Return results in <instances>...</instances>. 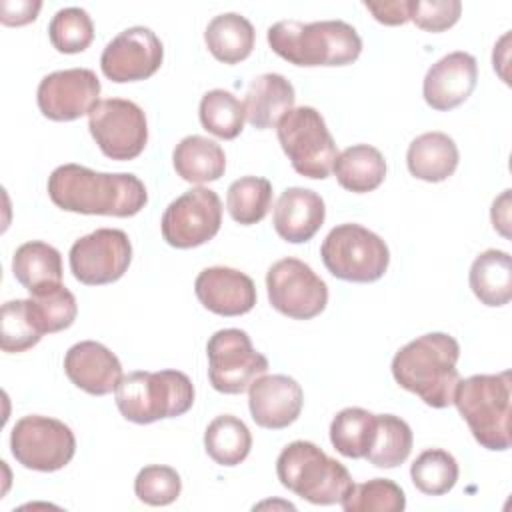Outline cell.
<instances>
[{"instance_id": "cell-1", "label": "cell", "mask_w": 512, "mask_h": 512, "mask_svg": "<svg viewBox=\"0 0 512 512\" xmlns=\"http://www.w3.org/2000/svg\"><path fill=\"white\" fill-rule=\"evenodd\" d=\"M50 200L76 214H100L128 218L138 214L148 192L144 182L128 172H96L80 164H62L48 176Z\"/></svg>"}, {"instance_id": "cell-2", "label": "cell", "mask_w": 512, "mask_h": 512, "mask_svg": "<svg viewBox=\"0 0 512 512\" xmlns=\"http://www.w3.org/2000/svg\"><path fill=\"white\" fill-rule=\"evenodd\" d=\"M460 344L444 332H428L402 346L392 358V376L408 392L432 408H446L454 400L460 374L456 362Z\"/></svg>"}, {"instance_id": "cell-3", "label": "cell", "mask_w": 512, "mask_h": 512, "mask_svg": "<svg viewBox=\"0 0 512 512\" xmlns=\"http://www.w3.org/2000/svg\"><path fill=\"white\" fill-rule=\"evenodd\" d=\"M272 52L294 66H346L362 52V40L344 20H280L268 28Z\"/></svg>"}, {"instance_id": "cell-4", "label": "cell", "mask_w": 512, "mask_h": 512, "mask_svg": "<svg viewBox=\"0 0 512 512\" xmlns=\"http://www.w3.org/2000/svg\"><path fill=\"white\" fill-rule=\"evenodd\" d=\"M512 374H474L456 384L454 400L474 440L494 452L510 448Z\"/></svg>"}, {"instance_id": "cell-5", "label": "cell", "mask_w": 512, "mask_h": 512, "mask_svg": "<svg viewBox=\"0 0 512 512\" xmlns=\"http://www.w3.org/2000/svg\"><path fill=\"white\" fill-rule=\"evenodd\" d=\"M114 398L126 420L150 424L186 414L194 404V384L180 370H138L122 376Z\"/></svg>"}, {"instance_id": "cell-6", "label": "cell", "mask_w": 512, "mask_h": 512, "mask_svg": "<svg viewBox=\"0 0 512 512\" xmlns=\"http://www.w3.org/2000/svg\"><path fill=\"white\" fill-rule=\"evenodd\" d=\"M276 474L284 488L310 504H340L354 482L344 464L308 440H296L276 458Z\"/></svg>"}, {"instance_id": "cell-7", "label": "cell", "mask_w": 512, "mask_h": 512, "mask_svg": "<svg viewBox=\"0 0 512 512\" xmlns=\"http://www.w3.org/2000/svg\"><path fill=\"white\" fill-rule=\"evenodd\" d=\"M326 270L346 282H376L390 264L386 242L360 224H340L328 232L320 246Z\"/></svg>"}, {"instance_id": "cell-8", "label": "cell", "mask_w": 512, "mask_h": 512, "mask_svg": "<svg viewBox=\"0 0 512 512\" xmlns=\"http://www.w3.org/2000/svg\"><path fill=\"white\" fill-rule=\"evenodd\" d=\"M276 134L284 154L300 176L312 180H324L330 176L338 148L316 108H292L276 124Z\"/></svg>"}, {"instance_id": "cell-9", "label": "cell", "mask_w": 512, "mask_h": 512, "mask_svg": "<svg viewBox=\"0 0 512 512\" xmlns=\"http://www.w3.org/2000/svg\"><path fill=\"white\" fill-rule=\"evenodd\" d=\"M10 450L16 462L28 470L56 472L74 458L76 438L64 422L32 414L14 424Z\"/></svg>"}, {"instance_id": "cell-10", "label": "cell", "mask_w": 512, "mask_h": 512, "mask_svg": "<svg viewBox=\"0 0 512 512\" xmlns=\"http://www.w3.org/2000/svg\"><path fill=\"white\" fill-rule=\"evenodd\" d=\"M208 380L222 394H242L266 374L268 358L254 350L250 336L240 328H224L206 344Z\"/></svg>"}, {"instance_id": "cell-11", "label": "cell", "mask_w": 512, "mask_h": 512, "mask_svg": "<svg viewBox=\"0 0 512 512\" xmlns=\"http://www.w3.org/2000/svg\"><path fill=\"white\" fill-rule=\"evenodd\" d=\"M88 128L102 154L112 160H134L148 142L144 110L124 98L98 100L88 114Z\"/></svg>"}, {"instance_id": "cell-12", "label": "cell", "mask_w": 512, "mask_h": 512, "mask_svg": "<svg viewBox=\"0 0 512 512\" xmlns=\"http://www.w3.org/2000/svg\"><path fill=\"white\" fill-rule=\"evenodd\" d=\"M266 290L272 308L294 320H310L328 304L326 282L298 258L274 262L266 272Z\"/></svg>"}, {"instance_id": "cell-13", "label": "cell", "mask_w": 512, "mask_h": 512, "mask_svg": "<svg viewBox=\"0 0 512 512\" xmlns=\"http://www.w3.org/2000/svg\"><path fill=\"white\" fill-rule=\"evenodd\" d=\"M222 224V202L210 188L196 186L168 204L160 230L174 248H196L212 240Z\"/></svg>"}, {"instance_id": "cell-14", "label": "cell", "mask_w": 512, "mask_h": 512, "mask_svg": "<svg viewBox=\"0 0 512 512\" xmlns=\"http://www.w3.org/2000/svg\"><path fill=\"white\" fill-rule=\"evenodd\" d=\"M72 276L86 286L120 280L132 262V244L124 230L98 228L78 238L68 254Z\"/></svg>"}, {"instance_id": "cell-15", "label": "cell", "mask_w": 512, "mask_h": 512, "mask_svg": "<svg viewBox=\"0 0 512 512\" xmlns=\"http://www.w3.org/2000/svg\"><path fill=\"white\" fill-rule=\"evenodd\" d=\"M164 60L160 38L146 26H132L116 34L100 56V68L112 82H138L158 72Z\"/></svg>"}, {"instance_id": "cell-16", "label": "cell", "mask_w": 512, "mask_h": 512, "mask_svg": "<svg viewBox=\"0 0 512 512\" xmlns=\"http://www.w3.org/2000/svg\"><path fill=\"white\" fill-rule=\"evenodd\" d=\"M100 80L90 68H68L46 74L36 90L40 112L54 122L78 120L96 106Z\"/></svg>"}, {"instance_id": "cell-17", "label": "cell", "mask_w": 512, "mask_h": 512, "mask_svg": "<svg viewBox=\"0 0 512 512\" xmlns=\"http://www.w3.org/2000/svg\"><path fill=\"white\" fill-rule=\"evenodd\" d=\"M304 404L300 384L286 374L256 378L248 388V408L252 420L268 430L288 428L298 420Z\"/></svg>"}, {"instance_id": "cell-18", "label": "cell", "mask_w": 512, "mask_h": 512, "mask_svg": "<svg viewBox=\"0 0 512 512\" xmlns=\"http://www.w3.org/2000/svg\"><path fill=\"white\" fill-rule=\"evenodd\" d=\"M478 80L476 58L468 52H450L432 64L422 82V94L430 108L452 110L468 100Z\"/></svg>"}, {"instance_id": "cell-19", "label": "cell", "mask_w": 512, "mask_h": 512, "mask_svg": "<svg viewBox=\"0 0 512 512\" xmlns=\"http://www.w3.org/2000/svg\"><path fill=\"white\" fill-rule=\"evenodd\" d=\"M194 292L200 304L218 316H242L256 304L252 278L228 266L204 268L194 280Z\"/></svg>"}, {"instance_id": "cell-20", "label": "cell", "mask_w": 512, "mask_h": 512, "mask_svg": "<svg viewBox=\"0 0 512 512\" xmlns=\"http://www.w3.org/2000/svg\"><path fill=\"white\" fill-rule=\"evenodd\" d=\"M68 380L92 396H106L122 380V364L112 350L94 340H82L64 356Z\"/></svg>"}, {"instance_id": "cell-21", "label": "cell", "mask_w": 512, "mask_h": 512, "mask_svg": "<svg viewBox=\"0 0 512 512\" xmlns=\"http://www.w3.org/2000/svg\"><path fill=\"white\" fill-rule=\"evenodd\" d=\"M326 218V206L320 194L308 188H286L276 206L272 224L276 234L290 242V244H302L308 242L324 224Z\"/></svg>"}, {"instance_id": "cell-22", "label": "cell", "mask_w": 512, "mask_h": 512, "mask_svg": "<svg viewBox=\"0 0 512 512\" xmlns=\"http://www.w3.org/2000/svg\"><path fill=\"white\" fill-rule=\"evenodd\" d=\"M294 100L296 92L290 80L276 72L260 74L246 90V120L258 130L274 128L294 108Z\"/></svg>"}, {"instance_id": "cell-23", "label": "cell", "mask_w": 512, "mask_h": 512, "mask_svg": "<svg viewBox=\"0 0 512 512\" xmlns=\"http://www.w3.org/2000/svg\"><path fill=\"white\" fill-rule=\"evenodd\" d=\"M458 160V146L444 132H424L416 136L406 152L410 174L424 182H442L450 178Z\"/></svg>"}, {"instance_id": "cell-24", "label": "cell", "mask_w": 512, "mask_h": 512, "mask_svg": "<svg viewBox=\"0 0 512 512\" xmlns=\"http://www.w3.org/2000/svg\"><path fill=\"white\" fill-rule=\"evenodd\" d=\"M172 162L176 174L192 184L214 182L224 176L226 170V154L222 146L200 134L182 138L172 152Z\"/></svg>"}, {"instance_id": "cell-25", "label": "cell", "mask_w": 512, "mask_h": 512, "mask_svg": "<svg viewBox=\"0 0 512 512\" xmlns=\"http://www.w3.org/2000/svg\"><path fill=\"white\" fill-rule=\"evenodd\" d=\"M338 184L344 190L364 194L376 190L386 178V160L370 144H354L342 150L332 166Z\"/></svg>"}, {"instance_id": "cell-26", "label": "cell", "mask_w": 512, "mask_h": 512, "mask_svg": "<svg viewBox=\"0 0 512 512\" xmlns=\"http://www.w3.org/2000/svg\"><path fill=\"white\" fill-rule=\"evenodd\" d=\"M474 296L486 306H504L512 298V260L504 250H484L476 256L468 274Z\"/></svg>"}, {"instance_id": "cell-27", "label": "cell", "mask_w": 512, "mask_h": 512, "mask_svg": "<svg viewBox=\"0 0 512 512\" xmlns=\"http://www.w3.org/2000/svg\"><path fill=\"white\" fill-rule=\"evenodd\" d=\"M254 40V26L248 18L236 12L214 16L204 30V42L210 54L224 64H238L246 60L254 48Z\"/></svg>"}, {"instance_id": "cell-28", "label": "cell", "mask_w": 512, "mask_h": 512, "mask_svg": "<svg viewBox=\"0 0 512 512\" xmlns=\"http://www.w3.org/2000/svg\"><path fill=\"white\" fill-rule=\"evenodd\" d=\"M12 272L14 278L32 294L42 288L62 284V256L54 246L42 240L24 242L12 256Z\"/></svg>"}, {"instance_id": "cell-29", "label": "cell", "mask_w": 512, "mask_h": 512, "mask_svg": "<svg viewBox=\"0 0 512 512\" xmlns=\"http://www.w3.org/2000/svg\"><path fill=\"white\" fill-rule=\"evenodd\" d=\"M204 448L216 464L236 466L250 454L252 434L240 418L232 414H220L208 424L204 432Z\"/></svg>"}, {"instance_id": "cell-30", "label": "cell", "mask_w": 512, "mask_h": 512, "mask_svg": "<svg viewBox=\"0 0 512 512\" xmlns=\"http://www.w3.org/2000/svg\"><path fill=\"white\" fill-rule=\"evenodd\" d=\"M376 436V414L350 406L340 410L330 424V442L346 458H364Z\"/></svg>"}, {"instance_id": "cell-31", "label": "cell", "mask_w": 512, "mask_h": 512, "mask_svg": "<svg viewBox=\"0 0 512 512\" xmlns=\"http://www.w3.org/2000/svg\"><path fill=\"white\" fill-rule=\"evenodd\" d=\"M412 430L400 416L376 414V436L364 456L376 468H396L412 452Z\"/></svg>"}, {"instance_id": "cell-32", "label": "cell", "mask_w": 512, "mask_h": 512, "mask_svg": "<svg viewBox=\"0 0 512 512\" xmlns=\"http://www.w3.org/2000/svg\"><path fill=\"white\" fill-rule=\"evenodd\" d=\"M272 206V184L262 176H242L228 186L226 208L234 222L242 226L258 224Z\"/></svg>"}, {"instance_id": "cell-33", "label": "cell", "mask_w": 512, "mask_h": 512, "mask_svg": "<svg viewBox=\"0 0 512 512\" xmlns=\"http://www.w3.org/2000/svg\"><path fill=\"white\" fill-rule=\"evenodd\" d=\"M28 310L42 334H54L72 326L78 314V304L64 284H54L32 292L28 298Z\"/></svg>"}, {"instance_id": "cell-34", "label": "cell", "mask_w": 512, "mask_h": 512, "mask_svg": "<svg viewBox=\"0 0 512 512\" xmlns=\"http://www.w3.org/2000/svg\"><path fill=\"white\" fill-rule=\"evenodd\" d=\"M198 116L202 128L222 140H234L246 120L244 102L222 88H214L202 96Z\"/></svg>"}, {"instance_id": "cell-35", "label": "cell", "mask_w": 512, "mask_h": 512, "mask_svg": "<svg viewBox=\"0 0 512 512\" xmlns=\"http://www.w3.org/2000/svg\"><path fill=\"white\" fill-rule=\"evenodd\" d=\"M458 474L460 470L456 458L442 448L424 450L410 466L414 486L428 496H442L450 492L458 480Z\"/></svg>"}, {"instance_id": "cell-36", "label": "cell", "mask_w": 512, "mask_h": 512, "mask_svg": "<svg viewBox=\"0 0 512 512\" xmlns=\"http://www.w3.org/2000/svg\"><path fill=\"white\" fill-rule=\"evenodd\" d=\"M340 504L344 512H402L406 508V496L396 482L372 478L354 484Z\"/></svg>"}, {"instance_id": "cell-37", "label": "cell", "mask_w": 512, "mask_h": 512, "mask_svg": "<svg viewBox=\"0 0 512 512\" xmlns=\"http://www.w3.org/2000/svg\"><path fill=\"white\" fill-rule=\"evenodd\" d=\"M48 36L58 52L78 54L92 44L94 24L84 8H62L52 16L48 24Z\"/></svg>"}, {"instance_id": "cell-38", "label": "cell", "mask_w": 512, "mask_h": 512, "mask_svg": "<svg viewBox=\"0 0 512 512\" xmlns=\"http://www.w3.org/2000/svg\"><path fill=\"white\" fill-rule=\"evenodd\" d=\"M44 334L32 320L28 300H8L0 312V348L2 352H24L40 342Z\"/></svg>"}, {"instance_id": "cell-39", "label": "cell", "mask_w": 512, "mask_h": 512, "mask_svg": "<svg viewBox=\"0 0 512 512\" xmlns=\"http://www.w3.org/2000/svg\"><path fill=\"white\" fill-rule=\"evenodd\" d=\"M134 492L148 506H168L180 496L182 480L172 466L150 464L136 474Z\"/></svg>"}, {"instance_id": "cell-40", "label": "cell", "mask_w": 512, "mask_h": 512, "mask_svg": "<svg viewBox=\"0 0 512 512\" xmlns=\"http://www.w3.org/2000/svg\"><path fill=\"white\" fill-rule=\"evenodd\" d=\"M460 14V0H408V18L426 32H444L452 28Z\"/></svg>"}, {"instance_id": "cell-41", "label": "cell", "mask_w": 512, "mask_h": 512, "mask_svg": "<svg viewBox=\"0 0 512 512\" xmlns=\"http://www.w3.org/2000/svg\"><path fill=\"white\" fill-rule=\"evenodd\" d=\"M42 8L40 0H2L0 2V20L6 26H24L34 22Z\"/></svg>"}, {"instance_id": "cell-42", "label": "cell", "mask_w": 512, "mask_h": 512, "mask_svg": "<svg viewBox=\"0 0 512 512\" xmlns=\"http://www.w3.org/2000/svg\"><path fill=\"white\" fill-rule=\"evenodd\" d=\"M372 16L386 26L406 24L408 18V0H390V2H362Z\"/></svg>"}]
</instances>
